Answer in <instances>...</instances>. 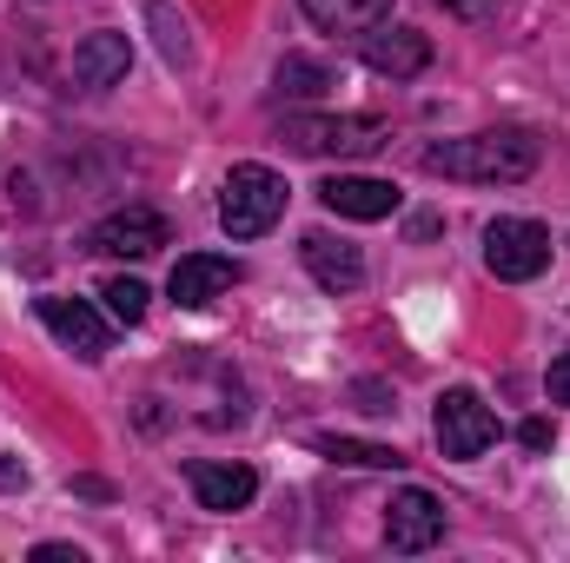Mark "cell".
Returning a JSON list of instances; mask_svg holds the SVG:
<instances>
[{"mask_svg": "<svg viewBox=\"0 0 570 563\" xmlns=\"http://www.w3.org/2000/svg\"><path fill=\"white\" fill-rule=\"evenodd\" d=\"M538 159H544V146L524 127H491V134H464V140L425 146V172L471 179V186H518V179L538 172Z\"/></svg>", "mask_w": 570, "mask_h": 563, "instance_id": "6da1fadb", "label": "cell"}, {"mask_svg": "<svg viewBox=\"0 0 570 563\" xmlns=\"http://www.w3.org/2000/svg\"><path fill=\"white\" fill-rule=\"evenodd\" d=\"M279 213H285V179L273 172V166L246 159V166H233V172H226L219 226H226L233 239H266V233L279 226Z\"/></svg>", "mask_w": 570, "mask_h": 563, "instance_id": "7a4b0ae2", "label": "cell"}, {"mask_svg": "<svg viewBox=\"0 0 570 563\" xmlns=\"http://www.w3.org/2000/svg\"><path fill=\"white\" fill-rule=\"evenodd\" d=\"M285 140L298 152H338V159H365L379 146H392V127L379 113H285Z\"/></svg>", "mask_w": 570, "mask_h": 563, "instance_id": "3957f363", "label": "cell"}, {"mask_svg": "<svg viewBox=\"0 0 570 563\" xmlns=\"http://www.w3.org/2000/svg\"><path fill=\"white\" fill-rule=\"evenodd\" d=\"M484 266H491V279H504V285L538 279L551 266V233L538 219H491L484 226Z\"/></svg>", "mask_w": 570, "mask_h": 563, "instance_id": "277c9868", "label": "cell"}, {"mask_svg": "<svg viewBox=\"0 0 570 563\" xmlns=\"http://www.w3.org/2000/svg\"><path fill=\"white\" fill-rule=\"evenodd\" d=\"M431 431H438V451L444 457H484L491 444H498V412L478 398V392H444L438 398V418H431Z\"/></svg>", "mask_w": 570, "mask_h": 563, "instance_id": "5b68a950", "label": "cell"}, {"mask_svg": "<svg viewBox=\"0 0 570 563\" xmlns=\"http://www.w3.org/2000/svg\"><path fill=\"white\" fill-rule=\"evenodd\" d=\"M385 544L405 551V557H419V551H431V544H444V504L431 497L425 484H405V491L385 504Z\"/></svg>", "mask_w": 570, "mask_h": 563, "instance_id": "8992f818", "label": "cell"}, {"mask_svg": "<svg viewBox=\"0 0 570 563\" xmlns=\"http://www.w3.org/2000/svg\"><path fill=\"white\" fill-rule=\"evenodd\" d=\"M40 325H47L67 352H80L87 365L107 358V345H114V325H107L87 298H60V292H47V298H40Z\"/></svg>", "mask_w": 570, "mask_h": 563, "instance_id": "52a82bcc", "label": "cell"}, {"mask_svg": "<svg viewBox=\"0 0 570 563\" xmlns=\"http://www.w3.org/2000/svg\"><path fill=\"white\" fill-rule=\"evenodd\" d=\"M246 279V266L239 259H226V253H186L179 266H173V305H186V312H199V305H213V298H226L233 285Z\"/></svg>", "mask_w": 570, "mask_h": 563, "instance_id": "ba28073f", "label": "cell"}, {"mask_svg": "<svg viewBox=\"0 0 570 563\" xmlns=\"http://www.w3.org/2000/svg\"><path fill=\"white\" fill-rule=\"evenodd\" d=\"M173 233H166V219L153 213V206H120V213H107L100 226H94V253H114V259H146V253H159Z\"/></svg>", "mask_w": 570, "mask_h": 563, "instance_id": "9c48e42d", "label": "cell"}, {"mask_svg": "<svg viewBox=\"0 0 570 563\" xmlns=\"http://www.w3.org/2000/svg\"><path fill=\"white\" fill-rule=\"evenodd\" d=\"M358 60L372 73H385V80H419L431 67V40L419 27H372L365 47H358Z\"/></svg>", "mask_w": 570, "mask_h": 563, "instance_id": "30bf717a", "label": "cell"}, {"mask_svg": "<svg viewBox=\"0 0 570 563\" xmlns=\"http://www.w3.org/2000/svg\"><path fill=\"white\" fill-rule=\"evenodd\" d=\"M318 199L338 219H392L399 213V186L392 179H365V172H332L318 186Z\"/></svg>", "mask_w": 570, "mask_h": 563, "instance_id": "8fae6325", "label": "cell"}, {"mask_svg": "<svg viewBox=\"0 0 570 563\" xmlns=\"http://www.w3.org/2000/svg\"><path fill=\"white\" fill-rule=\"evenodd\" d=\"M186 484H193L199 511H246L259 497V471L253 464H206V457H193Z\"/></svg>", "mask_w": 570, "mask_h": 563, "instance_id": "7c38bea8", "label": "cell"}, {"mask_svg": "<svg viewBox=\"0 0 570 563\" xmlns=\"http://www.w3.org/2000/svg\"><path fill=\"white\" fill-rule=\"evenodd\" d=\"M298 259H305V273L325 285V292H358L365 285V253L345 246V239H332V233H305L298 239Z\"/></svg>", "mask_w": 570, "mask_h": 563, "instance_id": "4fadbf2b", "label": "cell"}, {"mask_svg": "<svg viewBox=\"0 0 570 563\" xmlns=\"http://www.w3.org/2000/svg\"><path fill=\"white\" fill-rule=\"evenodd\" d=\"M127 67H134V40L114 33V27H100V33H87V40L73 47V80L94 87V93H100V87H120Z\"/></svg>", "mask_w": 570, "mask_h": 563, "instance_id": "5bb4252c", "label": "cell"}, {"mask_svg": "<svg viewBox=\"0 0 570 563\" xmlns=\"http://www.w3.org/2000/svg\"><path fill=\"white\" fill-rule=\"evenodd\" d=\"M298 7L325 33H372V27L392 20V0H298Z\"/></svg>", "mask_w": 570, "mask_h": 563, "instance_id": "9a60e30c", "label": "cell"}, {"mask_svg": "<svg viewBox=\"0 0 570 563\" xmlns=\"http://www.w3.org/2000/svg\"><path fill=\"white\" fill-rule=\"evenodd\" d=\"M312 451L332 457V464H352V471H399V464H405L392 444H365V437H338V431H318Z\"/></svg>", "mask_w": 570, "mask_h": 563, "instance_id": "2e32d148", "label": "cell"}, {"mask_svg": "<svg viewBox=\"0 0 570 563\" xmlns=\"http://www.w3.org/2000/svg\"><path fill=\"white\" fill-rule=\"evenodd\" d=\"M325 87H332V67L325 60H312V53H285L279 60V93H292V100H325Z\"/></svg>", "mask_w": 570, "mask_h": 563, "instance_id": "e0dca14e", "label": "cell"}, {"mask_svg": "<svg viewBox=\"0 0 570 563\" xmlns=\"http://www.w3.org/2000/svg\"><path fill=\"white\" fill-rule=\"evenodd\" d=\"M100 298H107V312H114L120 325H140V318H146V298H153V292H146L140 279H107V285H100Z\"/></svg>", "mask_w": 570, "mask_h": 563, "instance_id": "ac0fdd59", "label": "cell"}, {"mask_svg": "<svg viewBox=\"0 0 570 563\" xmlns=\"http://www.w3.org/2000/svg\"><path fill=\"white\" fill-rule=\"evenodd\" d=\"M146 13H153V20L166 27V33H159V47H166V60H173V67H186V60H193V47H186V20H173V7H166V0H153Z\"/></svg>", "mask_w": 570, "mask_h": 563, "instance_id": "d6986e66", "label": "cell"}, {"mask_svg": "<svg viewBox=\"0 0 570 563\" xmlns=\"http://www.w3.org/2000/svg\"><path fill=\"white\" fill-rule=\"evenodd\" d=\"M518 444H524V451H551V444H558V424L551 418H524L518 424Z\"/></svg>", "mask_w": 570, "mask_h": 563, "instance_id": "ffe728a7", "label": "cell"}, {"mask_svg": "<svg viewBox=\"0 0 570 563\" xmlns=\"http://www.w3.org/2000/svg\"><path fill=\"white\" fill-rule=\"evenodd\" d=\"M438 7H444L451 20H491V13H498V0H438Z\"/></svg>", "mask_w": 570, "mask_h": 563, "instance_id": "44dd1931", "label": "cell"}, {"mask_svg": "<svg viewBox=\"0 0 570 563\" xmlns=\"http://www.w3.org/2000/svg\"><path fill=\"white\" fill-rule=\"evenodd\" d=\"M544 385H551V405H570V352H564V358H551Z\"/></svg>", "mask_w": 570, "mask_h": 563, "instance_id": "7402d4cb", "label": "cell"}, {"mask_svg": "<svg viewBox=\"0 0 570 563\" xmlns=\"http://www.w3.org/2000/svg\"><path fill=\"white\" fill-rule=\"evenodd\" d=\"M0 491H27V464L13 451H0Z\"/></svg>", "mask_w": 570, "mask_h": 563, "instance_id": "603a6c76", "label": "cell"}, {"mask_svg": "<svg viewBox=\"0 0 570 563\" xmlns=\"http://www.w3.org/2000/svg\"><path fill=\"white\" fill-rule=\"evenodd\" d=\"M33 563H87L73 544H33Z\"/></svg>", "mask_w": 570, "mask_h": 563, "instance_id": "cb8c5ba5", "label": "cell"}]
</instances>
